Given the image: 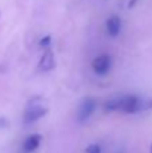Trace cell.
Returning <instances> with one entry per match:
<instances>
[{
    "mask_svg": "<svg viewBox=\"0 0 152 153\" xmlns=\"http://www.w3.org/2000/svg\"><path fill=\"white\" fill-rule=\"evenodd\" d=\"M50 42H51V38L50 36H45L42 40H40V46L45 48H48L50 47Z\"/></svg>",
    "mask_w": 152,
    "mask_h": 153,
    "instance_id": "9",
    "label": "cell"
},
{
    "mask_svg": "<svg viewBox=\"0 0 152 153\" xmlns=\"http://www.w3.org/2000/svg\"><path fill=\"white\" fill-rule=\"evenodd\" d=\"M101 145L100 144H90L88 148L85 149V153H101Z\"/></svg>",
    "mask_w": 152,
    "mask_h": 153,
    "instance_id": "8",
    "label": "cell"
},
{
    "mask_svg": "<svg viewBox=\"0 0 152 153\" xmlns=\"http://www.w3.org/2000/svg\"><path fill=\"white\" fill-rule=\"evenodd\" d=\"M46 113H47V109L43 108L42 105H39V103H30L27 106L26 111H24L23 120L27 124H31V122H35L39 118H42Z\"/></svg>",
    "mask_w": 152,
    "mask_h": 153,
    "instance_id": "4",
    "label": "cell"
},
{
    "mask_svg": "<svg viewBox=\"0 0 152 153\" xmlns=\"http://www.w3.org/2000/svg\"><path fill=\"white\" fill-rule=\"evenodd\" d=\"M152 105L151 101H144L139 98L137 95H123L109 100L105 103V110L107 111H124V113H137L140 110H145Z\"/></svg>",
    "mask_w": 152,
    "mask_h": 153,
    "instance_id": "1",
    "label": "cell"
},
{
    "mask_svg": "<svg viewBox=\"0 0 152 153\" xmlns=\"http://www.w3.org/2000/svg\"><path fill=\"white\" fill-rule=\"evenodd\" d=\"M97 102L94 98L88 97L80 103V108L77 110V121L78 122H85L88 118H90L92 114L96 110Z\"/></svg>",
    "mask_w": 152,
    "mask_h": 153,
    "instance_id": "2",
    "label": "cell"
},
{
    "mask_svg": "<svg viewBox=\"0 0 152 153\" xmlns=\"http://www.w3.org/2000/svg\"><path fill=\"white\" fill-rule=\"evenodd\" d=\"M55 66V59H54V54L50 48H46V51L43 53L42 58L39 61V69L43 71H50Z\"/></svg>",
    "mask_w": 152,
    "mask_h": 153,
    "instance_id": "6",
    "label": "cell"
},
{
    "mask_svg": "<svg viewBox=\"0 0 152 153\" xmlns=\"http://www.w3.org/2000/svg\"><path fill=\"white\" fill-rule=\"evenodd\" d=\"M135 1H136V0H132V1H129V7H132V5L135 4Z\"/></svg>",
    "mask_w": 152,
    "mask_h": 153,
    "instance_id": "10",
    "label": "cell"
},
{
    "mask_svg": "<svg viewBox=\"0 0 152 153\" xmlns=\"http://www.w3.org/2000/svg\"><path fill=\"white\" fill-rule=\"evenodd\" d=\"M110 66H112V58L108 54L97 55L92 62V69L98 75H105L110 70Z\"/></svg>",
    "mask_w": 152,
    "mask_h": 153,
    "instance_id": "3",
    "label": "cell"
},
{
    "mask_svg": "<svg viewBox=\"0 0 152 153\" xmlns=\"http://www.w3.org/2000/svg\"><path fill=\"white\" fill-rule=\"evenodd\" d=\"M40 143H42V137L39 134H31L24 140L23 143V149L26 152H34L35 149L39 148Z\"/></svg>",
    "mask_w": 152,
    "mask_h": 153,
    "instance_id": "7",
    "label": "cell"
},
{
    "mask_svg": "<svg viewBox=\"0 0 152 153\" xmlns=\"http://www.w3.org/2000/svg\"><path fill=\"white\" fill-rule=\"evenodd\" d=\"M105 28H107V32L109 36H117L121 31V19L117 15L110 16L105 23Z\"/></svg>",
    "mask_w": 152,
    "mask_h": 153,
    "instance_id": "5",
    "label": "cell"
}]
</instances>
